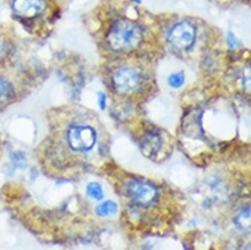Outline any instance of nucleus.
Wrapping results in <instances>:
<instances>
[{
	"label": "nucleus",
	"mask_w": 251,
	"mask_h": 250,
	"mask_svg": "<svg viewBox=\"0 0 251 250\" xmlns=\"http://www.w3.org/2000/svg\"><path fill=\"white\" fill-rule=\"evenodd\" d=\"M185 81V75L183 72H176L169 75L168 83L170 87L173 88H179L183 86V83Z\"/></svg>",
	"instance_id": "nucleus-9"
},
{
	"label": "nucleus",
	"mask_w": 251,
	"mask_h": 250,
	"mask_svg": "<svg viewBox=\"0 0 251 250\" xmlns=\"http://www.w3.org/2000/svg\"><path fill=\"white\" fill-rule=\"evenodd\" d=\"M112 81H114L116 91L123 93V94H130L140 87L141 75L136 70L130 69V67H123L115 72Z\"/></svg>",
	"instance_id": "nucleus-3"
},
{
	"label": "nucleus",
	"mask_w": 251,
	"mask_h": 250,
	"mask_svg": "<svg viewBox=\"0 0 251 250\" xmlns=\"http://www.w3.org/2000/svg\"><path fill=\"white\" fill-rule=\"evenodd\" d=\"M9 94H11V87H9V85L5 80L0 78V103L6 100Z\"/></svg>",
	"instance_id": "nucleus-10"
},
{
	"label": "nucleus",
	"mask_w": 251,
	"mask_h": 250,
	"mask_svg": "<svg viewBox=\"0 0 251 250\" xmlns=\"http://www.w3.org/2000/svg\"><path fill=\"white\" fill-rule=\"evenodd\" d=\"M227 41H228V43L230 44V47H231V48L237 47V43H239V42H237V38L234 36V34H233V33H229V34H228Z\"/></svg>",
	"instance_id": "nucleus-12"
},
{
	"label": "nucleus",
	"mask_w": 251,
	"mask_h": 250,
	"mask_svg": "<svg viewBox=\"0 0 251 250\" xmlns=\"http://www.w3.org/2000/svg\"><path fill=\"white\" fill-rule=\"evenodd\" d=\"M98 102H99L100 108H101L102 110L103 109H105V105H107V96H105V94H103V93H99Z\"/></svg>",
	"instance_id": "nucleus-11"
},
{
	"label": "nucleus",
	"mask_w": 251,
	"mask_h": 250,
	"mask_svg": "<svg viewBox=\"0 0 251 250\" xmlns=\"http://www.w3.org/2000/svg\"><path fill=\"white\" fill-rule=\"evenodd\" d=\"M196 38L195 27L189 22H181L170 30L168 40L173 47L179 50L189 49Z\"/></svg>",
	"instance_id": "nucleus-4"
},
{
	"label": "nucleus",
	"mask_w": 251,
	"mask_h": 250,
	"mask_svg": "<svg viewBox=\"0 0 251 250\" xmlns=\"http://www.w3.org/2000/svg\"><path fill=\"white\" fill-rule=\"evenodd\" d=\"M133 1H137V2H140V0H133Z\"/></svg>",
	"instance_id": "nucleus-13"
},
{
	"label": "nucleus",
	"mask_w": 251,
	"mask_h": 250,
	"mask_svg": "<svg viewBox=\"0 0 251 250\" xmlns=\"http://www.w3.org/2000/svg\"><path fill=\"white\" fill-rule=\"evenodd\" d=\"M127 192L132 200L141 205L151 204L156 196L155 189L152 185L139 181H132L127 187Z\"/></svg>",
	"instance_id": "nucleus-5"
},
{
	"label": "nucleus",
	"mask_w": 251,
	"mask_h": 250,
	"mask_svg": "<svg viewBox=\"0 0 251 250\" xmlns=\"http://www.w3.org/2000/svg\"><path fill=\"white\" fill-rule=\"evenodd\" d=\"M118 211V205L112 200H105L102 201L95 207V212L100 217H108L116 214Z\"/></svg>",
	"instance_id": "nucleus-7"
},
{
	"label": "nucleus",
	"mask_w": 251,
	"mask_h": 250,
	"mask_svg": "<svg viewBox=\"0 0 251 250\" xmlns=\"http://www.w3.org/2000/svg\"><path fill=\"white\" fill-rule=\"evenodd\" d=\"M141 37L143 33L139 25L131 21H120L112 27L108 41L112 49L130 50L140 43Z\"/></svg>",
	"instance_id": "nucleus-1"
},
{
	"label": "nucleus",
	"mask_w": 251,
	"mask_h": 250,
	"mask_svg": "<svg viewBox=\"0 0 251 250\" xmlns=\"http://www.w3.org/2000/svg\"><path fill=\"white\" fill-rule=\"evenodd\" d=\"M67 143L72 150L78 152H87L95 145L96 132L91 126H85V125L73 126L67 132Z\"/></svg>",
	"instance_id": "nucleus-2"
},
{
	"label": "nucleus",
	"mask_w": 251,
	"mask_h": 250,
	"mask_svg": "<svg viewBox=\"0 0 251 250\" xmlns=\"http://www.w3.org/2000/svg\"><path fill=\"white\" fill-rule=\"evenodd\" d=\"M14 11L24 18H34L46 8L44 0H14Z\"/></svg>",
	"instance_id": "nucleus-6"
},
{
	"label": "nucleus",
	"mask_w": 251,
	"mask_h": 250,
	"mask_svg": "<svg viewBox=\"0 0 251 250\" xmlns=\"http://www.w3.org/2000/svg\"><path fill=\"white\" fill-rule=\"evenodd\" d=\"M86 194L89 198H92V200H101L103 196H104L103 188L101 187V184L98 183V182H92V183L87 185Z\"/></svg>",
	"instance_id": "nucleus-8"
}]
</instances>
